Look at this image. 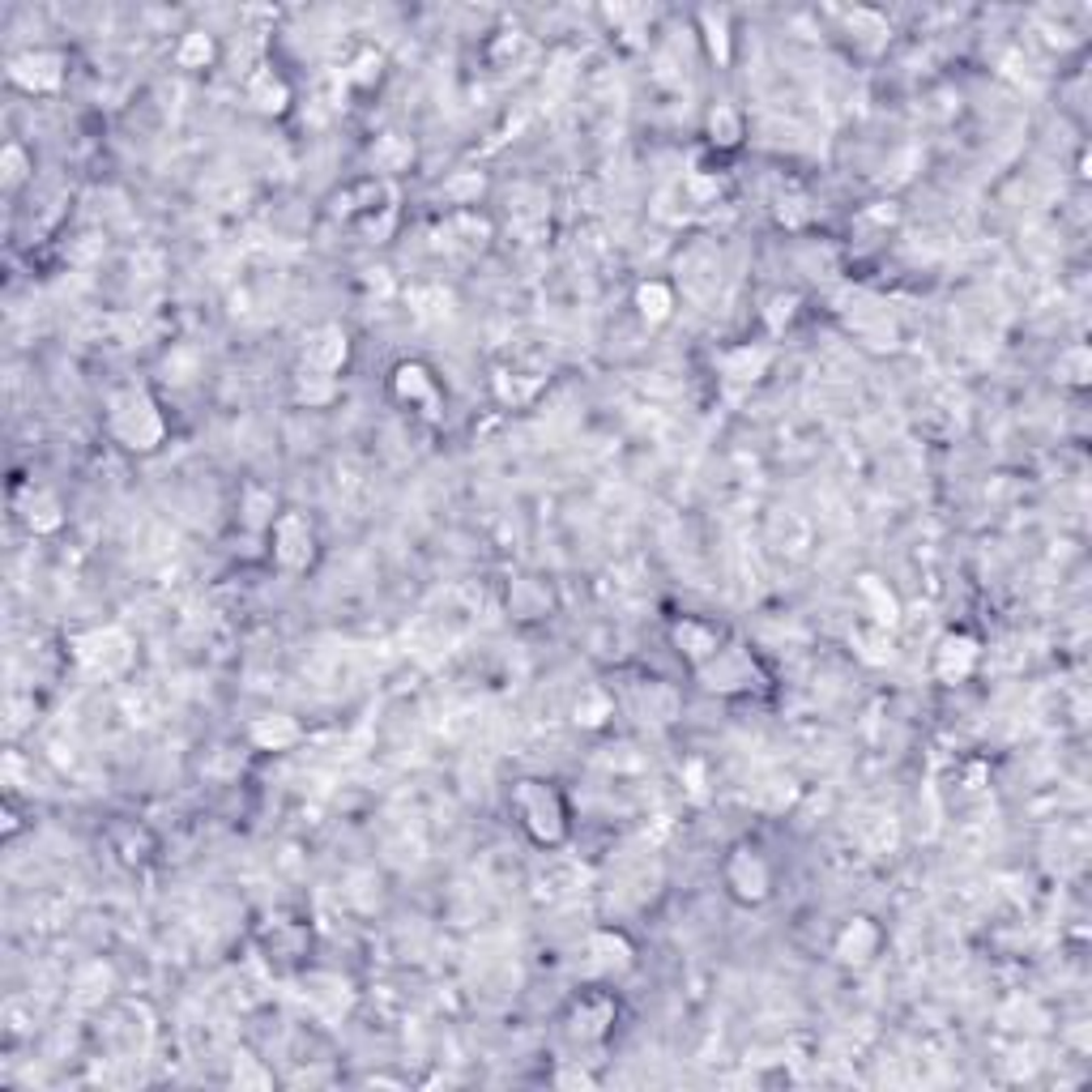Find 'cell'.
I'll return each instance as SVG.
<instances>
[{
    "label": "cell",
    "instance_id": "6",
    "mask_svg": "<svg viewBox=\"0 0 1092 1092\" xmlns=\"http://www.w3.org/2000/svg\"><path fill=\"white\" fill-rule=\"evenodd\" d=\"M730 884H734L738 896L760 900V896H764V888H768V871H764V862H760L756 853L738 850V853H734V862H730Z\"/></svg>",
    "mask_w": 1092,
    "mask_h": 1092
},
{
    "label": "cell",
    "instance_id": "2",
    "mask_svg": "<svg viewBox=\"0 0 1092 1092\" xmlns=\"http://www.w3.org/2000/svg\"><path fill=\"white\" fill-rule=\"evenodd\" d=\"M77 662L94 675H120L133 662V640L120 628H99L77 640Z\"/></svg>",
    "mask_w": 1092,
    "mask_h": 1092
},
{
    "label": "cell",
    "instance_id": "17",
    "mask_svg": "<svg viewBox=\"0 0 1092 1092\" xmlns=\"http://www.w3.org/2000/svg\"><path fill=\"white\" fill-rule=\"evenodd\" d=\"M5 167H9V171H5L9 184H18L22 175H26V158H22V150H5Z\"/></svg>",
    "mask_w": 1092,
    "mask_h": 1092
},
{
    "label": "cell",
    "instance_id": "5",
    "mask_svg": "<svg viewBox=\"0 0 1092 1092\" xmlns=\"http://www.w3.org/2000/svg\"><path fill=\"white\" fill-rule=\"evenodd\" d=\"M274 538H278V559L286 563V568H303V563L312 559V530H308L303 516H295V512L282 516Z\"/></svg>",
    "mask_w": 1092,
    "mask_h": 1092
},
{
    "label": "cell",
    "instance_id": "8",
    "mask_svg": "<svg viewBox=\"0 0 1092 1092\" xmlns=\"http://www.w3.org/2000/svg\"><path fill=\"white\" fill-rule=\"evenodd\" d=\"M973 662H978V644H973L969 636H947L943 644H939V675L952 683V678H965L973 671Z\"/></svg>",
    "mask_w": 1092,
    "mask_h": 1092
},
{
    "label": "cell",
    "instance_id": "12",
    "mask_svg": "<svg viewBox=\"0 0 1092 1092\" xmlns=\"http://www.w3.org/2000/svg\"><path fill=\"white\" fill-rule=\"evenodd\" d=\"M875 952V931H871V922H853L850 931H845V939H841V956L845 960H866Z\"/></svg>",
    "mask_w": 1092,
    "mask_h": 1092
},
{
    "label": "cell",
    "instance_id": "16",
    "mask_svg": "<svg viewBox=\"0 0 1092 1092\" xmlns=\"http://www.w3.org/2000/svg\"><path fill=\"white\" fill-rule=\"evenodd\" d=\"M209 56H214V43H209V34H188L184 47H180V65H205Z\"/></svg>",
    "mask_w": 1092,
    "mask_h": 1092
},
{
    "label": "cell",
    "instance_id": "14",
    "mask_svg": "<svg viewBox=\"0 0 1092 1092\" xmlns=\"http://www.w3.org/2000/svg\"><path fill=\"white\" fill-rule=\"evenodd\" d=\"M862 593L871 597L875 602V610H879V624H896V602H892V593H884V585H879L875 577H862Z\"/></svg>",
    "mask_w": 1092,
    "mask_h": 1092
},
{
    "label": "cell",
    "instance_id": "13",
    "mask_svg": "<svg viewBox=\"0 0 1092 1092\" xmlns=\"http://www.w3.org/2000/svg\"><path fill=\"white\" fill-rule=\"evenodd\" d=\"M636 303L649 321H666V316H671V290H666L662 282H644V286L636 290Z\"/></svg>",
    "mask_w": 1092,
    "mask_h": 1092
},
{
    "label": "cell",
    "instance_id": "3",
    "mask_svg": "<svg viewBox=\"0 0 1092 1092\" xmlns=\"http://www.w3.org/2000/svg\"><path fill=\"white\" fill-rule=\"evenodd\" d=\"M516 803L525 807V819H530V832L538 841H555L559 832H563V824H559V798L550 794V790H543V785H521V794H516Z\"/></svg>",
    "mask_w": 1092,
    "mask_h": 1092
},
{
    "label": "cell",
    "instance_id": "7",
    "mask_svg": "<svg viewBox=\"0 0 1092 1092\" xmlns=\"http://www.w3.org/2000/svg\"><path fill=\"white\" fill-rule=\"evenodd\" d=\"M346 359V333L342 328H321V333L308 342V368L312 371H337Z\"/></svg>",
    "mask_w": 1092,
    "mask_h": 1092
},
{
    "label": "cell",
    "instance_id": "4",
    "mask_svg": "<svg viewBox=\"0 0 1092 1092\" xmlns=\"http://www.w3.org/2000/svg\"><path fill=\"white\" fill-rule=\"evenodd\" d=\"M9 77L26 90H56L61 86V56L52 52H26V56H14L9 61Z\"/></svg>",
    "mask_w": 1092,
    "mask_h": 1092
},
{
    "label": "cell",
    "instance_id": "9",
    "mask_svg": "<svg viewBox=\"0 0 1092 1092\" xmlns=\"http://www.w3.org/2000/svg\"><path fill=\"white\" fill-rule=\"evenodd\" d=\"M252 738H256L261 747H274V751H278V747H290V743H295V738H299V725L290 721V718H261V721L252 725Z\"/></svg>",
    "mask_w": 1092,
    "mask_h": 1092
},
{
    "label": "cell",
    "instance_id": "15",
    "mask_svg": "<svg viewBox=\"0 0 1092 1092\" xmlns=\"http://www.w3.org/2000/svg\"><path fill=\"white\" fill-rule=\"evenodd\" d=\"M397 393H402V397H427V402H431L427 371H422V368H402V371H397Z\"/></svg>",
    "mask_w": 1092,
    "mask_h": 1092
},
{
    "label": "cell",
    "instance_id": "1",
    "mask_svg": "<svg viewBox=\"0 0 1092 1092\" xmlns=\"http://www.w3.org/2000/svg\"><path fill=\"white\" fill-rule=\"evenodd\" d=\"M111 427L128 449H154L162 440V418L158 410L150 406L146 393H124L115 397V415H111Z\"/></svg>",
    "mask_w": 1092,
    "mask_h": 1092
},
{
    "label": "cell",
    "instance_id": "11",
    "mask_svg": "<svg viewBox=\"0 0 1092 1092\" xmlns=\"http://www.w3.org/2000/svg\"><path fill=\"white\" fill-rule=\"evenodd\" d=\"M248 99L261 111H282V108H286V86H282L274 73H256L252 86H248Z\"/></svg>",
    "mask_w": 1092,
    "mask_h": 1092
},
{
    "label": "cell",
    "instance_id": "10",
    "mask_svg": "<svg viewBox=\"0 0 1092 1092\" xmlns=\"http://www.w3.org/2000/svg\"><path fill=\"white\" fill-rule=\"evenodd\" d=\"M721 368H725V375H734V380H756V375L768 368V350L743 346V350H734V355H725Z\"/></svg>",
    "mask_w": 1092,
    "mask_h": 1092
}]
</instances>
